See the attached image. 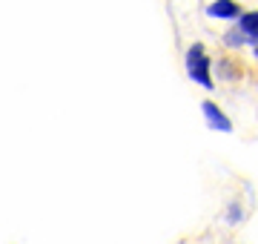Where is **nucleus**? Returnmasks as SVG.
I'll use <instances>...</instances> for the list:
<instances>
[{
	"instance_id": "1",
	"label": "nucleus",
	"mask_w": 258,
	"mask_h": 244,
	"mask_svg": "<svg viewBox=\"0 0 258 244\" xmlns=\"http://www.w3.org/2000/svg\"><path fill=\"white\" fill-rule=\"evenodd\" d=\"M212 60L207 57V52H204L201 43H192L189 46V52H186V75H189V81H195V84H201L204 89H212Z\"/></svg>"
},
{
	"instance_id": "2",
	"label": "nucleus",
	"mask_w": 258,
	"mask_h": 244,
	"mask_svg": "<svg viewBox=\"0 0 258 244\" xmlns=\"http://www.w3.org/2000/svg\"><path fill=\"white\" fill-rule=\"evenodd\" d=\"M207 15L215 18V20H235V18L241 20L244 12H241V6L235 3V0H215V3L207 6Z\"/></svg>"
},
{
	"instance_id": "3",
	"label": "nucleus",
	"mask_w": 258,
	"mask_h": 244,
	"mask_svg": "<svg viewBox=\"0 0 258 244\" xmlns=\"http://www.w3.org/2000/svg\"><path fill=\"white\" fill-rule=\"evenodd\" d=\"M201 109H204V118H207V124H210L212 130H218V132H230V130H232V121H230V118H227V115H224L212 101H204Z\"/></svg>"
},
{
	"instance_id": "4",
	"label": "nucleus",
	"mask_w": 258,
	"mask_h": 244,
	"mask_svg": "<svg viewBox=\"0 0 258 244\" xmlns=\"http://www.w3.org/2000/svg\"><path fill=\"white\" fill-rule=\"evenodd\" d=\"M238 29L244 32V38H247L249 43H255V49H258V12H247V15H241Z\"/></svg>"
},
{
	"instance_id": "5",
	"label": "nucleus",
	"mask_w": 258,
	"mask_h": 244,
	"mask_svg": "<svg viewBox=\"0 0 258 244\" xmlns=\"http://www.w3.org/2000/svg\"><path fill=\"white\" fill-rule=\"evenodd\" d=\"M224 43H227V46H241V43H247V40H244V32H241V29H232V32L224 35Z\"/></svg>"
},
{
	"instance_id": "6",
	"label": "nucleus",
	"mask_w": 258,
	"mask_h": 244,
	"mask_svg": "<svg viewBox=\"0 0 258 244\" xmlns=\"http://www.w3.org/2000/svg\"><path fill=\"white\" fill-rule=\"evenodd\" d=\"M255 57H258V49H255Z\"/></svg>"
}]
</instances>
